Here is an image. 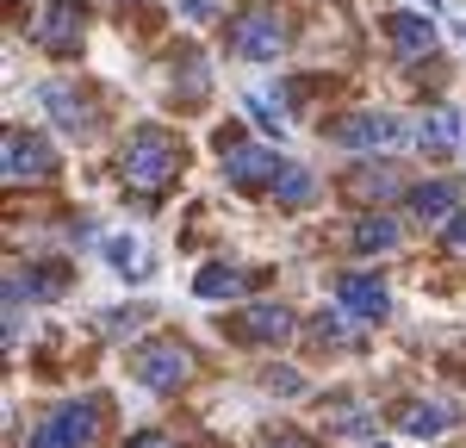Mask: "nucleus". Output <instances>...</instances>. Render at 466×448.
Listing matches in <instances>:
<instances>
[{
    "label": "nucleus",
    "mask_w": 466,
    "mask_h": 448,
    "mask_svg": "<svg viewBox=\"0 0 466 448\" xmlns=\"http://www.w3.org/2000/svg\"><path fill=\"white\" fill-rule=\"evenodd\" d=\"M118 175L137 187V193H162L180 175V144L168 131H137L125 144V156H118Z\"/></svg>",
    "instance_id": "f257e3e1"
},
{
    "label": "nucleus",
    "mask_w": 466,
    "mask_h": 448,
    "mask_svg": "<svg viewBox=\"0 0 466 448\" xmlns=\"http://www.w3.org/2000/svg\"><path fill=\"white\" fill-rule=\"evenodd\" d=\"M131 373H137L144 386H156V392H175V386H187V373H193V349L175 342V336H156V342L137 349Z\"/></svg>",
    "instance_id": "f03ea898"
},
{
    "label": "nucleus",
    "mask_w": 466,
    "mask_h": 448,
    "mask_svg": "<svg viewBox=\"0 0 466 448\" xmlns=\"http://www.w3.org/2000/svg\"><path fill=\"white\" fill-rule=\"evenodd\" d=\"M336 144H349V149H404V144H417V131H410L404 118H392V112H355V118L336 125Z\"/></svg>",
    "instance_id": "7ed1b4c3"
},
{
    "label": "nucleus",
    "mask_w": 466,
    "mask_h": 448,
    "mask_svg": "<svg viewBox=\"0 0 466 448\" xmlns=\"http://www.w3.org/2000/svg\"><path fill=\"white\" fill-rule=\"evenodd\" d=\"M0 175L32 187V181H44V175H56V149L44 144L37 131H13V137L0 144Z\"/></svg>",
    "instance_id": "20e7f679"
},
{
    "label": "nucleus",
    "mask_w": 466,
    "mask_h": 448,
    "mask_svg": "<svg viewBox=\"0 0 466 448\" xmlns=\"http://www.w3.org/2000/svg\"><path fill=\"white\" fill-rule=\"evenodd\" d=\"M94 417H100L94 399H69V405H56L32 430V448H81L87 436H94Z\"/></svg>",
    "instance_id": "39448f33"
},
{
    "label": "nucleus",
    "mask_w": 466,
    "mask_h": 448,
    "mask_svg": "<svg viewBox=\"0 0 466 448\" xmlns=\"http://www.w3.org/2000/svg\"><path fill=\"white\" fill-rule=\"evenodd\" d=\"M230 44H237V56H249V63H274V56L287 50V32H280L274 13H243L237 32H230Z\"/></svg>",
    "instance_id": "423d86ee"
},
{
    "label": "nucleus",
    "mask_w": 466,
    "mask_h": 448,
    "mask_svg": "<svg viewBox=\"0 0 466 448\" xmlns=\"http://www.w3.org/2000/svg\"><path fill=\"white\" fill-rule=\"evenodd\" d=\"M280 168H287V162H280L268 144L224 149V175H230V181H243V187H274V181H280Z\"/></svg>",
    "instance_id": "0eeeda50"
},
{
    "label": "nucleus",
    "mask_w": 466,
    "mask_h": 448,
    "mask_svg": "<svg viewBox=\"0 0 466 448\" xmlns=\"http://www.w3.org/2000/svg\"><path fill=\"white\" fill-rule=\"evenodd\" d=\"M336 299H342V311H355V318H367V324H380V318L392 311V293H386L380 274H342Z\"/></svg>",
    "instance_id": "6e6552de"
},
{
    "label": "nucleus",
    "mask_w": 466,
    "mask_h": 448,
    "mask_svg": "<svg viewBox=\"0 0 466 448\" xmlns=\"http://www.w3.org/2000/svg\"><path fill=\"white\" fill-rule=\"evenodd\" d=\"M404 212L417 224H448L454 212H461V187L454 181H423V187H410L404 193Z\"/></svg>",
    "instance_id": "1a4fd4ad"
},
{
    "label": "nucleus",
    "mask_w": 466,
    "mask_h": 448,
    "mask_svg": "<svg viewBox=\"0 0 466 448\" xmlns=\"http://www.w3.org/2000/svg\"><path fill=\"white\" fill-rule=\"evenodd\" d=\"M37 44L75 50V44H81V6H75V0H50V6H44V25H37Z\"/></svg>",
    "instance_id": "9d476101"
},
{
    "label": "nucleus",
    "mask_w": 466,
    "mask_h": 448,
    "mask_svg": "<svg viewBox=\"0 0 466 448\" xmlns=\"http://www.w3.org/2000/svg\"><path fill=\"white\" fill-rule=\"evenodd\" d=\"M398 243H404V224H398L392 212H373V219L355 224V256H386Z\"/></svg>",
    "instance_id": "9b49d317"
},
{
    "label": "nucleus",
    "mask_w": 466,
    "mask_h": 448,
    "mask_svg": "<svg viewBox=\"0 0 466 448\" xmlns=\"http://www.w3.org/2000/svg\"><path fill=\"white\" fill-rule=\"evenodd\" d=\"M392 44H398V56L417 63V56H430V50H435V25L423 19V13H398V19H392Z\"/></svg>",
    "instance_id": "f8f14e48"
},
{
    "label": "nucleus",
    "mask_w": 466,
    "mask_h": 448,
    "mask_svg": "<svg viewBox=\"0 0 466 448\" xmlns=\"http://www.w3.org/2000/svg\"><path fill=\"white\" fill-rule=\"evenodd\" d=\"M243 331H249L255 342H292V331H299V318H292L287 305H255L249 318H243Z\"/></svg>",
    "instance_id": "ddd939ff"
},
{
    "label": "nucleus",
    "mask_w": 466,
    "mask_h": 448,
    "mask_svg": "<svg viewBox=\"0 0 466 448\" xmlns=\"http://www.w3.org/2000/svg\"><path fill=\"white\" fill-rule=\"evenodd\" d=\"M417 144L430 149V156H448V149L461 144V112H448V107H435L430 118H423V131H417Z\"/></svg>",
    "instance_id": "4468645a"
},
{
    "label": "nucleus",
    "mask_w": 466,
    "mask_h": 448,
    "mask_svg": "<svg viewBox=\"0 0 466 448\" xmlns=\"http://www.w3.org/2000/svg\"><path fill=\"white\" fill-rule=\"evenodd\" d=\"M329 436H349V443H373V411L367 405H329L323 411Z\"/></svg>",
    "instance_id": "2eb2a0df"
},
{
    "label": "nucleus",
    "mask_w": 466,
    "mask_h": 448,
    "mask_svg": "<svg viewBox=\"0 0 466 448\" xmlns=\"http://www.w3.org/2000/svg\"><path fill=\"white\" fill-rule=\"evenodd\" d=\"M193 293H199V299H237V293H243V274H237L230 261H212V268L193 274Z\"/></svg>",
    "instance_id": "dca6fc26"
},
{
    "label": "nucleus",
    "mask_w": 466,
    "mask_h": 448,
    "mask_svg": "<svg viewBox=\"0 0 466 448\" xmlns=\"http://www.w3.org/2000/svg\"><path fill=\"white\" fill-rule=\"evenodd\" d=\"M44 107L56 112V118H63L69 131H87V100L75 94L69 81H50V87H44Z\"/></svg>",
    "instance_id": "f3484780"
},
{
    "label": "nucleus",
    "mask_w": 466,
    "mask_h": 448,
    "mask_svg": "<svg viewBox=\"0 0 466 448\" xmlns=\"http://www.w3.org/2000/svg\"><path fill=\"white\" fill-rule=\"evenodd\" d=\"M448 423H454V411H448V405H423V399H417V405H404V430H410V436H423V443L441 436Z\"/></svg>",
    "instance_id": "a211bd4d"
},
{
    "label": "nucleus",
    "mask_w": 466,
    "mask_h": 448,
    "mask_svg": "<svg viewBox=\"0 0 466 448\" xmlns=\"http://www.w3.org/2000/svg\"><path fill=\"white\" fill-rule=\"evenodd\" d=\"M274 199H280L287 212H299V206H311V199H318V181H311L305 168H280V181H274Z\"/></svg>",
    "instance_id": "6ab92c4d"
},
{
    "label": "nucleus",
    "mask_w": 466,
    "mask_h": 448,
    "mask_svg": "<svg viewBox=\"0 0 466 448\" xmlns=\"http://www.w3.org/2000/svg\"><path fill=\"white\" fill-rule=\"evenodd\" d=\"M349 193H360V199H392L398 193V175L380 162V168H360V181L349 175Z\"/></svg>",
    "instance_id": "aec40b11"
},
{
    "label": "nucleus",
    "mask_w": 466,
    "mask_h": 448,
    "mask_svg": "<svg viewBox=\"0 0 466 448\" xmlns=\"http://www.w3.org/2000/svg\"><path fill=\"white\" fill-rule=\"evenodd\" d=\"M249 112L261 118V125H268V131H274V137L287 131V112H280V100H274V87H261V94H249Z\"/></svg>",
    "instance_id": "412c9836"
},
{
    "label": "nucleus",
    "mask_w": 466,
    "mask_h": 448,
    "mask_svg": "<svg viewBox=\"0 0 466 448\" xmlns=\"http://www.w3.org/2000/svg\"><path fill=\"white\" fill-rule=\"evenodd\" d=\"M106 256L118 261V268H125V280H144V261H137V243H131V237H112V243H106Z\"/></svg>",
    "instance_id": "4be33fe9"
},
{
    "label": "nucleus",
    "mask_w": 466,
    "mask_h": 448,
    "mask_svg": "<svg viewBox=\"0 0 466 448\" xmlns=\"http://www.w3.org/2000/svg\"><path fill=\"white\" fill-rule=\"evenodd\" d=\"M299 386H305V380H299L292 368H268V392H280V399H292Z\"/></svg>",
    "instance_id": "5701e85b"
},
{
    "label": "nucleus",
    "mask_w": 466,
    "mask_h": 448,
    "mask_svg": "<svg viewBox=\"0 0 466 448\" xmlns=\"http://www.w3.org/2000/svg\"><path fill=\"white\" fill-rule=\"evenodd\" d=\"M441 243H448L454 256H466V212H454V219H448V230H441Z\"/></svg>",
    "instance_id": "b1692460"
},
{
    "label": "nucleus",
    "mask_w": 466,
    "mask_h": 448,
    "mask_svg": "<svg viewBox=\"0 0 466 448\" xmlns=\"http://www.w3.org/2000/svg\"><path fill=\"white\" fill-rule=\"evenodd\" d=\"M318 336H323V342H349V324H342L336 311H323V318H318Z\"/></svg>",
    "instance_id": "393cba45"
},
{
    "label": "nucleus",
    "mask_w": 466,
    "mask_h": 448,
    "mask_svg": "<svg viewBox=\"0 0 466 448\" xmlns=\"http://www.w3.org/2000/svg\"><path fill=\"white\" fill-rule=\"evenodd\" d=\"M261 448H311V443H305V436H292V430H274Z\"/></svg>",
    "instance_id": "a878e982"
},
{
    "label": "nucleus",
    "mask_w": 466,
    "mask_h": 448,
    "mask_svg": "<svg viewBox=\"0 0 466 448\" xmlns=\"http://www.w3.org/2000/svg\"><path fill=\"white\" fill-rule=\"evenodd\" d=\"M125 448H175V443H168V436H156V430H144V436H131Z\"/></svg>",
    "instance_id": "bb28decb"
},
{
    "label": "nucleus",
    "mask_w": 466,
    "mask_h": 448,
    "mask_svg": "<svg viewBox=\"0 0 466 448\" xmlns=\"http://www.w3.org/2000/svg\"><path fill=\"white\" fill-rule=\"evenodd\" d=\"M180 6H187L193 19H206V13H218V0H180Z\"/></svg>",
    "instance_id": "cd10ccee"
}]
</instances>
